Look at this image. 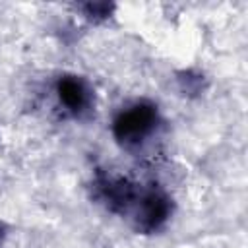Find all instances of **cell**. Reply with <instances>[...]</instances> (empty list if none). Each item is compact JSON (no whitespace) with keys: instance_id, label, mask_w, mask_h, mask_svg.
<instances>
[{"instance_id":"2","label":"cell","mask_w":248,"mask_h":248,"mask_svg":"<svg viewBox=\"0 0 248 248\" xmlns=\"http://www.w3.org/2000/svg\"><path fill=\"white\" fill-rule=\"evenodd\" d=\"M170 198L157 186H143L138 203L134 205L132 213L128 215L132 227L138 232H155L157 229H161L167 219L170 217Z\"/></svg>"},{"instance_id":"3","label":"cell","mask_w":248,"mask_h":248,"mask_svg":"<svg viewBox=\"0 0 248 248\" xmlns=\"http://www.w3.org/2000/svg\"><path fill=\"white\" fill-rule=\"evenodd\" d=\"M56 95L60 99V103L66 107V110H70L72 114H81L91 107V99H93V91L89 87V83L81 78V76H60V79L56 81Z\"/></svg>"},{"instance_id":"5","label":"cell","mask_w":248,"mask_h":248,"mask_svg":"<svg viewBox=\"0 0 248 248\" xmlns=\"http://www.w3.org/2000/svg\"><path fill=\"white\" fill-rule=\"evenodd\" d=\"M114 8L116 6L112 2H83V4L78 6V10L83 14V17H87L93 23H99V21L108 19L112 16Z\"/></svg>"},{"instance_id":"4","label":"cell","mask_w":248,"mask_h":248,"mask_svg":"<svg viewBox=\"0 0 248 248\" xmlns=\"http://www.w3.org/2000/svg\"><path fill=\"white\" fill-rule=\"evenodd\" d=\"M176 79H178L180 91H182L184 95H190V97L200 95V93L203 91V87H205V78H203V74H200V72H196V70H182V72H178Z\"/></svg>"},{"instance_id":"6","label":"cell","mask_w":248,"mask_h":248,"mask_svg":"<svg viewBox=\"0 0 248 248\" xmlns=\"http://www.w3.org/2000/svg\"><path fill=\"white\" fill-rule=\"evenodd\" d=\"M4 238H6V229H4V225L0 223V246H2V242H4Z\"/></svg>"},{"instance_id":"1","label":"cell","mask_w":248,"mask_h":248,"mask_svg":"<svg viewBox=\"0 0 248 248\" xmlns=\"http://www.w3.org/2000/svg\"><path fill=\"white\" fill-rule=\"evenodd\" d=\"M159 122L157 107L149 101H140L126 110H122L114 122H112V134L116 141L124 147H136L140 145L151 132L155 130Z\"/></svg>"}]
</instances>
